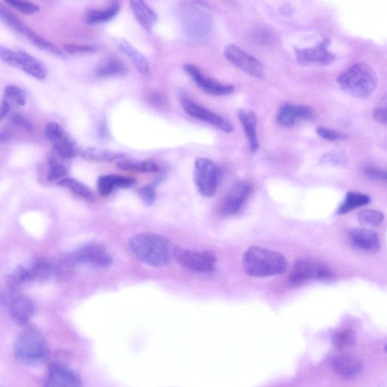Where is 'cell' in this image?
<instances>
[{
    "instance_id": "cell-1",
    "label": "cell",
    "mask_w": 387,
    "mask_h": 387,
    "mask_svg": "<svg viewBox=\"0 0 387 387\" xmlns=\"http://www.w3.org/2000/svg\"><path fill=\"white\" fill-rule=\"evenodd\" d=\"M133 254L153 267H163L169 264L171 249L165 237L155 233H141L133 237L130 241Z\"/></svg>"
},
{
    "instance_id": "cell-2",
    "label": "cell",
    "mask_w": 387,
    "mask_h": 387,
    "mask_svg": "<svg viewBox=\"0 0 387 387\" xmlns=\"http://www.w3.org/2000/svg\"><path fill=\"white\" fill-rule=\"evenodd\" d=\"M288 266V261L282 254L264 247H249L243 257L244 272L252 277L277 276L284 273Z\"/></svg>"
},
{
    "instance_id": "cell-3",
    "label": "cell",
    "mask_w": 387,
    "mask_h": 387,
    "mask_svg": "<svg viewBox=\"0 0 387 387\" xmlns=\"http://www.w3.org/2000/svg\"><path fill=\"white\" fill-rule=\"evenodd\" d=\"M338 83L349 96L366 98L377 89L378 80L376 72L369 65L360 62L341 73Z\"/></svg>"
},
{
    "instance_id": "cell-4",
    "label": "cell",
    "mask_w": 387,
    "mask_h": 387,
    "mask_svg": "<svg viewBox=\"0 0 387 387\" xmlns=\"http://www.w3.org/2000/svg\"><path fill=\"white\" fill-rule=\"evenodd\" d=\"M15 356L20 363L28 366L39 365L48 358V344L44 336L33 327H24L14 347Z\"/></svg>"
},
{
    "instance_id": "cell-5",
    "label": "cell",
    "mask_w": 387,
    "mask_h": 387,
    "mask_svg": "<svg viewBox=\"0 0 387 387\" xmlns=\"http://www.w3.org/2000/svg\"><path fill=\"white\" fill-rule=\"evenodd\" d=\"M182 26L187 36L197 41L207 36L213 26L208 12L192 4H185L181 11Z\"/></svg>"
},
{
    "instance_id": "cell-6",
    "label": "cell",
    "mask_w": 387,
    "mask_h": 387,
    "mask_svg": "<svg viewBox=\"0 0 387 387\" xmlns=\"http://www.w3.org/2000/svg\"><path fill=\"white\" fill-rule=\"evenodd\" d=\"M65 264L68 267L88 264L98 268H108L112 264V257L103 245L90 243L81 246L69 255Z\"/></svg>"
},
{
    "instance_id": "cell-7",
    "label": "cell",
    "mask_w": 387,
    "mask_h": 387,
    "mask_svg": "<svg viewBox=\"0 0 387 387\" xmlns=\"http://www.w3.org/2000/svg\"><path fill=\"white\" fill-rule=\"evenodd\" d=\"M1 301L12 319L20 326H28L34 313V306L29 297L16 289H9L2 294Z\"/></svg>"
},
{
    "instance_id": "cell-8",
    "label": "cell",
    "mask_w": 387,
    "mask_h": 387,
    "mask_svg": "<svg viewBox=\"0 0 387 387\" xmlns=\"http://www.w3.org/2000/svg\"><path fill=\"white\" fill-rule=\"evenodd\" d=\"M194 178L198 192L205 197H212L217 192L220 170L213 161L199 158L195 164Z\"/></svg>"
},
{
    "instance_id": "cell-9",
    "label": "cell",
    "mask_w": 387,
    "mask_h": 387,
    "mask_svg": "<svg viewBox=\"0 0 387 387\" xmlns=\"http://www.w3.org/2000/svg\"><path fill=\"white\" fill-rule=\"evenodd\" d=\"M333 272L321 262L302 259L296 262L289 277L293 286L301 284L309 280H326L333 277Z\"/></svg>"
},
{
    "instance_id": "cell-10",
    "label": "cell",
    "mask_w": 387,
    "mask_h": 387,
    "mask_svg": "<svg viewBox=\"0 0 387 387\" xmlns=\"http://www.w3.org/2000/svg\"><path fill=\"white\" fill-rule=\"evenodd\" d=\"M173 255L180 265L192 272L208 273L215 269L217 259L213 253L177 248Z\"/></svg>"
},
{
    "instance_id": "cell-11",
    "label": "cell",
    "mask_w": 387,
    "mask_h": 387,
    "mask_svg": "<svg viewBox=\"0 0 387 387\" xmlns=\"http://www.w3.org/2000/svg\"><path fill=\"white\" fill-rule=\"evenodd\" d=\"M45 135L52 143L54 152L62 160H71L77 154V146L63 128L56 122L48 123Z\"/></svg>"
},
{
    "instance_id": "cell-12",
    "label": "cell",
    "mask_w": 387,
    "mask_h": 387,
    "mask_svg": "<svg viewBox=\"0 0 387 387\" xmlns=\"http://www.w3.org/2000/svg\"><path fill=\"white\" fill-rule=\"evenodd\" d=\"M224 55L237 68L255 78H263L265 68L254 56L247 53L235 45H229L224 50Z\"/></svg>"
},
{
    "instance_id": "cell-13",
    "label": "cell",
    "mask_w": 387,
    "mask_h": 387,
    "mask_svg": "<svg viewBox=\"0 0 387 387\" xmlns=\"http://www.w3.org/2000/svg\"><path fill=\"white\" fill-rule=\"evenodd\" d=\"M253 191V185L248 182L241 181L234 184L222 204V215L232 217L238 214Z\"/></svg>"
},
{
    "instance_id": "cell-14",
    "label": "cell",
    "mask_w": 387,
    "mask_h": 387,
    "mask_svg": "<svg viewBox=\"0 0 387 387\" xmlns=\"http://www.w3.org/2000/svg\"><path fill=\"white\" fill-rule=\"evenodd\" d=\"M181 104L186 113L190 116L211 123L224 132H232V125L226 119L214 113L213 111L199 105L185 97L181 98Z\"/></svg>"
},
{
    "instance_id": "cell-15",
    "label": "cell",
    "mask_w": 387,
    "mask_h": 387,
    "mask_svg": "<svg viewBox=\"0 0 387 387\" xmlns=\"http://www.w3.org/2000/svg\"><path fill=\"white\" fill-rule=\"evenodd\" d=\"M329 44L330 41L326 39L313 48L295 49L296 58L299 63L304 65L311 63L330 65L334 61L335 56L329 51Z\"/></svg>"
},
{
    "instance_id": "cell-16",
    "label": "cell",
    "mask_w": 387,
    "mask_h": 387,
    "mask_svg": "<svg viewBox=\"0 0 387 387\" xmlns=\"http://www.w3.org/2000/svg\"><path fill=\"white\" fill-rule=\"evenodd\" d=\"M81 380L77 373L66 366L53 364L48 368L44 387H81Z\"/></svg>"
},
{
    "instance_id": "cell-17",
    "label": "cell",
    "mask_w": 387,
    "mask_h": 387,
    "mask_svg": "<svg viewBox=\"0 0 387 387\" xmlns=\"http://www.w3.org/2000/svg\"><path fill=\"white\" fill-rule=\"evenodd\" d=\"M184 70L192 78L194 82L203 91L215 96L229 95L234 92V87L231 85L222 84L205 76L201 71L192 65H186Z\"/></svg>"
},
{
    "instance_id": "cell-18",
    "label": "cell",
    "mask_w": 387,
    "mask_h": 387,
    "mask_svg": "<svg viewBox=\"0 0 387 387\" xmlns=\"http://www.w3.org/2000/svg\"><path fill=\"white\" fill-rule=\"evenodd\" d=\"M331 365L334 371L346 380L356 378L363 370L361 361L352 355L343 354L336 356L332 359Z\"/></svg>"
},
{
    "instance_id": "cell-19",
    "label": "cell",
    "mask_w": 387,
    "mask_h": 387,
    "mask_svg": "<svg viewBox=\"0 0 387 387\" xmlns=\"http://www.w3.org/2000/svg\"><path fill=\"white\" fill-rule=\"evenodd\" d=\"M314 117L313 108L307 105L285 104L279 111L277 120L281 126L290 128L299 120H308L313 119Z\"/></svg>"
},
{
    "instance_id": "cell-20",
    "label": "cell",
    "mask_w": 387,
    "mask_h": 387,
    "mask_svg": "<svg viewBox=\"0 0 387 387\" xmlns=\"http://www.w3.org/2000/svg\"><path fill=\"white\" fill-rule=\"evenodd\" d=\"M128 71L127 65L114 56L105 57L95 68L96 76L101 78H121L126 76Z\"/></svg>"
},
{
    "instance_id": "cell-21",
    "label": "cell",
    "mask_w": 387,
    "mask_h": 387,
    "mask_svg": "<svg viewBox=\"0 0 387 387\" xmlns=\"http://www.w3.org/2000/svg\"><path fill=\"white\" fill-rule=\"evenodd\" d=\"M349 239L356 247L366 252H377L381 248L378 234L371 229H354L349 232Z\"/></svg>"
},
{
    "instance_id": "cell-22",
    "label": "cell",
    "mask_w": 387,
    "mask_h": 387,
    "mask_svg": "<svg viewBox=\"0 0 387 387\" xmlns=\"http://www.w3.org/2000/svg\"><path fill=\"white\" fill-rule=\"evenodd\" d=\"M19 68L32 78L43 81L47 77V69L42 62L24 50L19 49Z\"/></svg>"
},
{
    "instance_id": "cell-23",
    "label": "cell",
    "mask_w": 387,
    "mask_h": 387,
    "mask_svg": "<svg viewBox=\"0 0 387 387\" xmlns=\"http://www.w3.org/2000/svg\"><path fill=\"white\" fill-rule=\"evenodd\" d=\"M120 9L119 2H112L101 9H91L87 11L84 19L91 26L108 23L118 16Z\"/></svg>"
},
{
    "instance_id": "cell-24",
    "label": "cell",
    "mask_w": 387,
    "mask_h": 387,
    "mask_svg": "<svg viewBox=\"0 0 387 387\" xmlns=\"http://www.w3.org/2000/svg\"><path fill=\"white\" fill-rule=\"evenodd\" d=\"M133 15L141 25L148 31H151L158 21L155 11L145 2L140 0H133L130 2Z\"/></svg>"
},
{
    "instance_id": "cell-25",
    "label": "cell",
    "mask_w": 387,
    "mask_h": 387,
    "mask_svg": "<svg viewBox=\"0 0 387 387\" xmlns=\"http://www.w3.org/2000/svg\"><path fill=\"white\" fill-rule=\"evenodd\" d=\"M135 183L133 179L118 176V175H107L100 177L98 181V190L103 196L110 195L115 188H130Z\"/></svg>"
},
{
    "instance_id": "cell-26",
    "label": "cell",
    "mask_w": 387,
    "mask_h": 387,
    "mask_svg": "<svg viewBox=\"0 0 387 387\" xmlns=\"http://www.w3.org/2000/svg\"><path fill=\"white\" fill-rule=\"evenodd\" d=\"M239 118L247 137L249 148L253 153L259 148V141L257 135V118L254 112L241 110L239 111Z\"/></svg>"
},
{
    "instance_id": "cell-27",
    "label": "cell",
    "mask_w": 387,
    "mask_h": 387,
    "mask_svg": "<svg viewBox=\"0 0 387 387\" xmlns=\"http://www.w3.org/2000/svg\"><path fill=\"white\" fill-rule=\"evenodd\" d=\"M119 44L122 51L130 58L137 71L143 76H147L150 73V66L146 58L129 42L122 40Z\"/></svg>"
},
{
    "instance_id": "cell-28",
    "label": "cell",
    "mask_w": 387,
    "mask_h": 387,
    "mask_svg": "<svg viewBox=\"0 0 387 387\" xmlns=\"http://www.w3.org/2000/svg\"><path fill=\"white\" fill-rule=\"evenodd\" d=\"M31 282H43L51 276L53 268L47 260L43 258H35L27 267Z\"/></svg>"
},
{
    "instance_id": "cell-29",
    "label": "cell",
    "mask_w": 387,
    "mask_h": 387,
    "mask_svg": "<svg viewBox=\"0 0 387 387\" xmlns=\"http://www.w3.org/2000/svg\"><path fill=\"white\" fill-rule=\"evenodd\" d=\"M83 155L87 160L98 162H113L121 160L125 157L123 153L112 152L107 149L98 148L86 149Z\"/></svg>"
},
{
    "instance_id": "cell-30",
    "label": "cell",
    "mask_w": 387,
    "mask_h": 387,
    "mask_svg": "<svg viewBox=\"0 0 387 387\" xmlns=\"http://www.w3.org/2000/svg\"><path fill=\"white\" fill-rule=\"evenodd\" d=\"M118 167L124 170L140 172H155L160 170L159 165L155 161L151 160L143 161L123 160L119 162Z\"/></svg>"
},
{
    "instance_id": "cell-31",
    "label": "cell",
    "mask_w": 387,
    "mask_h": 387,
    "mask_svg": "<svg viewBox=\"0 0 387 387\" xmlns=\"http://www.w3.org/2000/svg\"><path fill=\"white\" fill-rule=\"evenodd\" d=\"M370 202L371 199L368 195L351 192H348L345 201L339 207V213L340 215L347 214L349 211L356 208L368 205Z\"/></svg>"
},
{
    "instance_id": "cell-32",
    "label": "cell",
    "mask_w": 387,
    "mask_h": 387,
    "mask_svg": "<svg viewBox=\"0 0 387 387\" xmlns=\"http://www.w3.org/2000/svg\"><path fill=\"white\" fill-rule=\"evenodd\" d=\"M9 289H16L19 287L31 282L30 274L27 267H19L9 274L7 279Z\"/></svg>"
},
{
    "instance_id": "cell-33",
    "label": "cell",
    "mask_w": 387,
    "mask_h": 387,
    "mask_svg": "<svg viewBox=\"0 0 387 387\" xmlns=\"http://www.w3.org/2000/svg\"><path fill=\"white\" fill-rule=\"evenodd\" d=\"M58 184L83 198L91 199L93 197L92 192L88 187L73 178L66 177L59 181Z\"/></svg>"
},
{
    "instance_id": "cell-34",
    "label": "cell",
    "mask_w": 387,
    "mask_h": 387,
    "mask_svg": "<svg viewBox=\"0 0 387 387\" xmlns=\"http://www.w3.org/2000/svg\"><path fill=\"white\" fill-rule=\"evenodd\" d=\"M4 96L7 101L11 105L24 107L27 104V97L24 91L16 86L6 87Z\"/></svg>"
},
{
    "instance_id": "cell-35",
    "label": "cell",
    "mask_w": 387,
    "mask_h": 387,
    "mask_svg": "<svg viewBox=\"0 0 387 387\" xmlns=\"http://www.w3.org/2000/svg\"><path fill=\"white\" fill-rule=\"evenodd\" d=\"M68 173V169L64 164H62L58 160L51 158L48 160V180L49 181H61L66 178Z\"/></svg>"
},
{
    "instance_id": "cell-36",
    "label": "cell",
    "mask_w": 387,
    "mask_h": 387,
    "mask_svg": "<svg viewBox=\"0 0 387 387\" xmlns=\"http://www.w3.org/2000/svg\"><path fill=\"white\" fill-rule=\"evenodd\" d=\"M24 35L26 36L29 41L35 46L46 50V51L53 52L57 54L61 53L59 49L55 45L48 42L44 39L43 37L36 33L31 29H29L27 31L25 32Z\"/></svg>"
},
{
    "instance_id": "cell-37",
    "label": "cell",
    "mask_w": 387,
    "mask_h": 387,
    "mask_svg": "<svg viewBox=\"0 0 387 387\" xmlns=\"http://www.w3.org/2000/svg\"><path fill=\"white\" fill-rule=\"evenodd\" d=\"M0 15H1L2 20L6 22L11 29H14L20 33L24 35L25 32L29 29L15 15L11 14V12L4 6L0 8Z\"/></svg>"
},
{
    "instance_id": "cell-38",
    "label": "cell",
    "mask_w": 387,
    "mask_h": 387,
    "mask_svg": "<svg viewBox=\"0 0 387 387\" xmlns=\"http://www.w3.org/2000/svg\"><path fill=\"white\" fill-rule=\"evenodd\" d=\"M383 215L377 210H366L360 212L358 215L360 222L368 226L378 227L383 223Z\"/></svg>"
},
{
    "instance_id": "cell-39",
    "label": "cell",
    "mask_w": 387,
    "mask_h": 387,
    "mask_svg": "<svg viewBox=\"0 0 387 387\" xmlns=\"http://www.w3.org/2000/svg\"><path fill=\"white\" fill-rule=\"evenodd\" d=\"M334 346L338 349H344L354 345L356 342L355 332L351 330L341 331L333 336Z\"/></svg>"
},
{
    "instance_id": "cell-40",
    "label": "cell",
    "mask_w": 387,
    "mask_h": 387,
    "mask_svg": "<svg viewBox=\"0 0 387 387\" xmlns=\"http://www.w3.org/2000/svg\"><path fill=\"white\" fill-rule=\"evenodd\" d=\"M6 4L21 12V14L26 16H31L38 14L41 10L38 6L28 1L9 0V1H6Z\"/></svg>"
},
{
    "instance_id": "cell-41",
    "label": "cell",
    "mask_w": 387,
    "mask_h": 387,
    "mask_svg": "<svg viewBox=\"0 0 387 387\" xmlns=\"http://www.w3.org/2000/svg\"><path fill=\"white\" fill-rule=\"evenodd\" d=\"M373 117L380 123L387 126V92L382 96L373 110Z\"/></svg>"
},
{
    "instance_id": "cell-42",
    "label": "cell",
    "mask_w": 387,
    "mask_h": 387,
    "mask_svg": "<svg viewBox=\"0 0 387 387\" xmlns=\"http://www.w3.org/2000/svg\"><path fill=\"white\" fill-rule=\"evenodd\" d=\"M0 57L8 65L17 68H19V57L18 50L15 51V50L1 46H0Z\"/></svg>"
},
{
    "instance_id": "cell-43",
    "label": "cell",
    "mask_w": 387,
    "mask_h": 387,
    "mask_svg": "<svg viewBox=\"0 0 387 387\" xmlns=\"http://www.w3.org/2000/svg\"><path fill=\"white\" fill-rule=\"evenodd\" d=\"M316 133L322 139L331 142L342 140L346 138V135L344 133L329 128H319L316 130Z\"/></svg>"
},
{
    "instance_id": "cell-44",
    "label": "cell",
    "mask_w": 387,
    "mask_h": 387,
    "mask_svg": "<svg viewBox=\"0 0 387 387\" xmlns=\"http://www.w3.org/2000/svg\"><path fill=\"white\" fill-rule=\"evenodd\" d=\"M9 120L14 126L23 130L31 132L33 126L31 123L19 112H14L10 116Z\"/></svg>"
},
{
    "instance_id": "cell-45",
    "label": "cell",
    "mask_w": 387,
    "mask_h": 387,
    "mask_svg": "<svg viewBox=\"0 0 387 387\" xmlns=\"http://www.w3.org/2000/svg\"><path fill=\"white\" fill-rule=\"evenodd\" d=\"M139 194L143 201L147 205H153L156 200V190L153 185H148L139 190Z\"/></svg>"
},
{
    "instance_id": "cell-46",
    "label": "cell",
    "mask_w": 387,
    "mask_h": 387,
    "mask_svg": "<svg viewBox=\"0 0 387 387\" xmlns=\"http://www.w3.org/2000/svg\"><path fill=\"white\" fill-rule=\"evenodd\" d=\"M365 173L371 180L387 184V170L369 167L365 170Z\"/></svg>"
},
{
    "instance_id": "cell-47",
    "label": "cell",
    "mask_w": 387,
    "mask_h": 387,
    "mask_svg": "<svg viewBox=\"0 0 387 387\" xmlns=\"http://www.w3.org/2000/svg\"><path fill=\"white\" fill-rule=\"evenodd\" d=\"M64 48L66 52L71 54L93 53L96 50V48L93 46L78 44H66Z\"/></svg>"
},
{
    "instance_id": "cell-48",
    "label": "cell",
    "mask_w": 387,
    "mask_h": 387,
    "mask_svg": "<svg viewBox=\"0 0 387 387\" xmlns=\"http://www.w3.org/2000/svg\"><path fill=\"white\" fill-rule=\"evenodd\" d=\"M322 162L331 165H341L346 163V158L341 153H331L324 155L322 158Z\"/></svg>"
},
{
    "instance_id": "cell-49",
    "label": "cell",
    "mask_w": 387,
    "mask_h": 387,
    "mask_svg": "<svg viewBox=\"0 0 387 387\" xmlns=\"http://www.w3.org/2000/svg\"><path fill=\"white\" fill-rule=\"evenodd\" d=\"M11 108V104L6 98L2 100L1 110H0V119L3 120L9 115Z\"/></svg>"
},
{
    "instance_id": "cell-50",
    "label": "cell",
    "mask_w": 387,
    "mask_h": 387,
    "mask_svg": "<svg viewBox=\"0 0 387 387\" xmlns=\"http://www.w3.org/2000/svg\"><path fill=\"white\" fill-rule=\"evenodd\" d=\"M150 101H151V103L156 106H160L165 104L164 97L158 93H155L150 96Z\"/></svg>"
},
{
    "instance_id": "cell-51",
    "label": "cell",
    "mask_w": 387,
    "mask_h": 387,
    "mask_svg": "<svg viewBox=\"0 0 387 387\" xmlns=\"http://www.w3.org/2000/svg\"><path fill=\"white\" fill-rule=\"evenodd\" d=\"M9 139V134L5 133H1V137H0V140H1L2 143H4V142L8 141Z\"/></svg>"
},
{
    "instance_id": "cell-52",
    "label": "cell",
    "mask_w": 387,
    "mask_h": 387,
    "mask_svg": "<svg viewBox=\"0 0 387 387\" xmlns=\"http://www.w3.org/2000/svg\"><path fill=\"white\" fill-rule=\"evenodd\" d=\"M385 352L387 354V344L385 346Z\"/></svg>"
}]
</instances>
